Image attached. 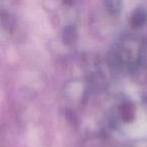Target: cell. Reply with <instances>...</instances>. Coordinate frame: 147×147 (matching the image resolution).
<instances>
[{"label": "cell", "mask_w": 147, "mask_h": 147, "mask_svg": "<svg viewBox=\"0 0 147 147\" xmlns=\"http://www.w3.org/2000/svg\"><path fill=\"white\" fill-rule=\"evenodd\" d=\"M147 20V13L144 9L137 8L131 16V24L133 27H141Z\"/></svg>", "instance_id": "2"}, {"label": "cell", "mask_w": 147, "mask_h": 147, "mask_svg": "<svg viewBox=\"0 0 147 147\" xmlns=\"http://www.w3.org/2000/svg\"><path fill=\"white\" fill-rule=\"evenodd\" d=\"M63 41L67 45H73L78 38V32L74 26H67L63 34Z\"/></svg>", "instance_id": "3"}, {"label": "cell", "mask_w": 147, "mask_h": 147, "mask_svg": "<svg viewBox=\"0 0 147 147\" xmlns=\"http://www.w3.org/2000/svg\"><path fill=\"white\" fill-rule=\"evenodd\" d=\"M105 10L110 16L118 17L123 11V0H103Z\"/></svg>", "instance_id": "1"}]
</instances>
